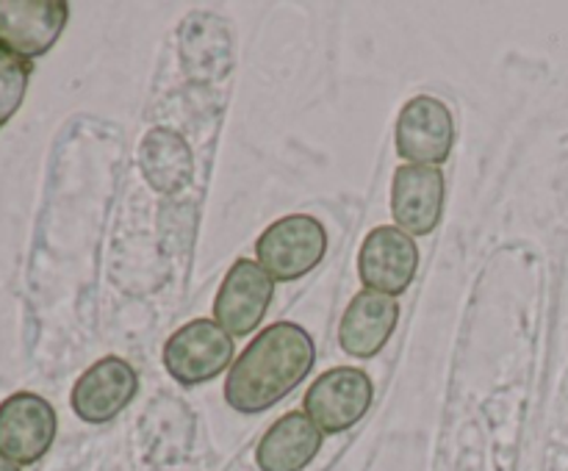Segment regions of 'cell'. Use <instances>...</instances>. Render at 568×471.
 <instances>
[{"label":"cell","mask_w":568,"mask_h":471,"mask_svg":"<svg viewBox=\"0 0 568 471\" xmlns=\"http://www.w3.org/2000/svg\"><path fill=\"white\" fill-rule=\"evenodd\" d=\"M314 360L316 347L308 330L297 321H275L227 369L225 402L244 416L266 413L308 377Z\"/></svg>","instance_id":"1"},{"label":"cell","mask_w":568,"mask_h":471,"mask_svg":"<svg viewBox=\"0 0 568 471\" xmlns=\"http://www.w3.org/2000/svg\"><path fill=\"white\" fill-rule=\"evenodd\" d=\"M327 253V231L316 216L288 214L272 222L255 242V260L275 283L314 272Z\"/></svg>","instance_id":"2"},{"label":"cell","mask_w":568,"mask_h":471,"mask_svg":"<svg viewBox=\"0 0 568 471\" xmlns=\"http://www.w3.org/2000/svg\"><path fill=\"white\" fill-rule=\"evenodd\" d=\"M372 399L375 382L364 369L336 366L311 382L303 397V410L325 436H338L369 413Z\"/></svg>","instance_id":"3"},{"label":"cell","mask_w":568,"mask_h":471,"mask_svg":"<svg viewBox=\"0 0 568 471\" xmlns=\"http://www.w3.org/2000/svg\"><path fill=\"white\" fill-rule=\"evenodd\" d=\"M233 360V338L214 319H192L164 344V366L181 386H203Z\"/></svg>","instance_id":"4"},{"label":"cell","mask_w":568,"mask_h":471,"mask_svg":"<svg viewBox=\"0 0 568 471\" xmlns=\"http://www.w3.org/2000/svg\"><path fill=\"white\" fill-rule=\"evenodd\" d=\"M59 430L53 405L33 391H17L0 402V454L31 465L50 452Z\"/></svg>","instance_id":"5"},{"label":"cell","mask_w":568,"mask_h":471,"mask_svg":"<svg viewBox=\"0 0 568 471\" xmlns=\"http://www.w3.org/2000/svg\"><path fill=\"white\" fill-rule=\"evenodd\" d=\"M397 155L408 164L438 166L449 158L455 144V122L447 105L430 94L410 98L394 125Z\"/></svg>","instance_id":"6"},{"label":"cell","mask_w":568,"mask_h":471,"mask_svg":"<svg viewBox=\"0 0 568 471\" xmlns=\"http://www.w3.org/2000/svg\"><path fill=\"white\" fill-rule=\"evenodd\" d=\"M419 272V247L397 225H381L364 238L358 253V277L366 291L399 297Z\"/></svg>","instance_id":"7"},{"label":"cell","mask_w":568,"mask_h":471,"mask_svg":"<svg viewBox=\"0 0 568 471\" xmlns=\"http://www.w3.org/2000/svg\"><path fill=\"white\" fill-rule=\"evenodd\" d=\"M275 297V280L258 266V260L239 258L227 269L220 294L214 299V321L231 338L258 330Z\"/></svg>","instance_id":"8"},{"label":"cell","mask_w":568,"mask_h":471,"mask_svg":"<svg viewBox=\"0 0 568 471\" xmlns=\"http://www.w3.org/2000/svg\"><path fill=\"white\" fill-rule=\"evenodd\" d=\"M64 0H0V48L31 61L48 53L64 33Z\"/></svg>","instance_id":"9"},{"label":"cell","mask_w":568,"mask_h":471,"mask_svg":"<svg viewBox=\"0 0 568 471\" xmlns=\"http://www.w3.org/2000/svg\"><path fill=\"white\" fill-rule=\"evenodd\" d=\"M136 391V369L128 360L109 355L78 377L70 393V405L78 419L87 421V424H105L133 402Z\"/></svg>","instance_id":"10"},{"label":"cell","mask_w":568,"mask_h":471,"mask_svg":"<svg viewBox=\"0 0 568 471\" xmlns=\"http://www.w3.org/2000/svg\"><path fill=\"white\" fill-rule=\"evenodd\" d=\"M442 166L403 164L392 177V216L408 236H430L444 216Z\"/></svg>","instance_id":"11"},{"label":"cell","mask_w":568,"mask_h":471,"mask_svg":"<svg viewBox=\"0 0 568 471\" xmlns=\"http://www.w3.org/2000/svg\"><path fill=\"white\" fill-rule=\"evenodd\" d=\"M399 325L397 297L358 291L338 321V344L353 358H375Z\"/></svg>","instance_id":"12"},{"label":"cell","mask_w":568,"mask_h":471,"mask_svg":"<svg viewBox=\"0 0 568 471\" xmlns=\"http://www.w3.org/2000/svg\"><path fill=\"white\" fill-rule=\"evenodd\" d=\"M325 432L308 419L305 410L281 416L255 447V463L261 471H303L320 454Z\"/></svg>","instance_id":"13"},{"label":"cell","mask_w":568,"mask_h":471,"mask_svg":"<svg viewBox=\"0 0 568 471\" xmlns=\"http://www.w3.org/2000/svg\"><path fill=\"white\" fill-rule=\"evenodd\" d=\"M192 150L175 131L155 127L142 139V172L161 194H175L192 181Z\"/></svg>","instance_id":"14"},{"label":"cell","mask_w":568,"mask_h":471,"mask_svg":"<svg viewBox=\"0 0 568 471\" xmlns=\"http://www.w3.org/2000/svg\"><path fill=\"white\" fill-rule=\"evenodd\" d=\"M31 61L0 48V127L9 125L11 116L20 111L31 81Z\"/></svg>","instance_id":"15"},{"label":"cell","mask_w":568,"mask_h":471,"mask_svg":"<svg viewBox=\"0 0 568 471\" xmlns=\"http://www.w3.org/2000/svg\"><path fill=\"white\" fill-rule=\"evenodd\" d=\"M0 471H22V469L17 463H11V460H6L3 454H0Z\"/></svg>","instance_id":"16"}]
</instances>
